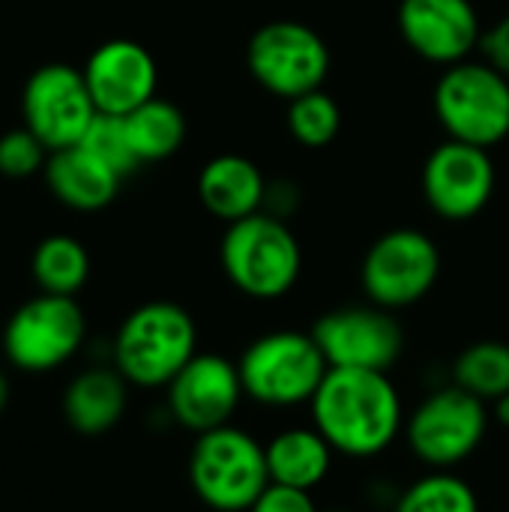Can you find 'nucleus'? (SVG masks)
<instances>
[{
    "mask_svg": "<svg viewBox=\"0 0 509 512\" xmlns=\"http://www.w3.org/2000/svg\"><path fill=\"white\" fill-rule=\"evenodd\" d=\"M309 411L312 426L348 459H375L405 432V405L387 372L330 369Z\"/></svg>",
    "mask_w": 509,
    "mask_h": 512,
    "instance_id": "nucleus-1",
    "label": "nucleus"
},
{
    "mask_svg": "<svg viewBox=\"0 0 509 512\" xmlns=\"http://www.w3.org/2000/svg\"><path fill=\"white\" fill-rule=\"evenodd\" d=\"M198 354L195 318L171 300H150L132 309L108 348V363L141 390H165Z\"/></svg>",
    "mask_w": 509,
    "mask_h": 512,
    "instance_id": "nucleus-2",
    "label": "nucleus"
},
{
    "mask_svg": "<svg viewBox=\"0 0 509 512\" xmlns=\"http://www.w3.org/2000/svg\"><path fill=\"white\" fill-rule=\"evenodd\" d=\"M228 282L252 300L285 297L303 270V252L282 216L261 210L231 222L219 243Z\"/></svg>",
    "mask_w": 509,
    "mask_h": 512,
    "instance_id": "nucleus-3",
    "label": "nucleus"
},
{
    "mask_svg": "<svg viewBox=\"0 0 509 512\" xmlns=\"http://www.w3.org/2000/svg\"><path fill=\"white\" fill-rule=\"evenodd\" d=\"M189 486L213 512H249L270 486L267 447L234 423L195 435Z\"/></svg>",
    "mask_w": 509,
    "mask_h": 512,
    "instance_id": "nucleus-4",
    "label": "nucleus"
},
{
    "mask_svg": "<svg viewBox=\"0 0 509 512\" xmlns=\"http://www.w3.org/2000/svg\"><path fill=\"white\" fill-rule=\"evenodd\" d=\"M237 369L246 399L264 408H297L315 399L330 363L312 333L273 330L243 348Z\"/></svg>",
    "mask_w": 509,
    "mask_h": 512,
    "instance_id": "nucleus-5",
    "label": "nucleus"
},
{
    "mask_svg": "<svg viewBox=\"0 0 509 512\" xmlns=\"http://www.w3.org/2000/svg\"><path fill=\"white\" fill-rule=\"evenodd\" d=\"M87 345V315L75 297L36 294L3 324L0 351L21 375H48L72 363Z\"/></svg>",
    "mask_w": 509,
    "mask_h": 512,
    "instance_id": "nucleus-6",
    "label": "nucleus"
},
{
    "mask_svg": "<svg viewBox=\"0 0 509 512\" xmlns=\"http://www.w3.org/2000/svg\"><path fill=\"white\" fill-rule=\"evenodd\" d=\"M435 114L447 138L492 150L509 138V78L486 60L447 66L435 84Z\"/></svg>",
    "mask_w": 509,
    "mask_h": 512,
    "instance_id": "nucleus-7",
    "label": "nucleus"
},
{
    "mask_svg": "<svg viewBox=\"0 0 509 512\" xmlns=\"http://www.w3.org/2000/svg\"><path fill=\"white\" fill-rule=\"evenodd\" d=\"M492 411L468 390L447 384L432 390L405 420L411 453L432 471H453L468 462L486 441Z\"/></svg>",
    "mask_w": 509,
    "mask_h": 512,
    "instance_id": "nucleus-8",
    "label": "nucleus"
},
{
    "mask_svg": "<svg viewBox=\"0 0 509 512\" xmlns=\"http://www.w3.org/2000/svg\"><path fill=\"white\" fill-rule=\"evenodd\" d=\"M252 78L279 99H297L324 87L330 72V48L321 33L303 21L261 24L246 45Z\"/></svg>",
    "mask_w": 509,
    "mask_h": 512,
    "instance_id": "nucleus-9",
    "label": "nucleus"
},
{
    "mask_svg": "<svg viewBox=\"0 0 509 512\" xmlns=\"http://www.w3.org/2000/svg\"><path fill=\"white\" fill-rule=\"evenodd\" d=\"M441 276V249L420 228H393L381 234L360 267L369 303L399 312L420 303Z\"/></svg>",
    "mask_w": 509,
    "mask_h": 512,
    "instance_id": "nucleus-10",
    "label": "nucleus"
},
{
    "mask_svg": "<svg viewBox=\"0 0 509 512\" xmlns=\"http://www.w3.org/2000/svg\"><path fill=\"white\" fill-rule=\"evenodd\" d=\"M96 114L84 72L69 63L39 66L21 90L24 126L48 147V153L81 144Z\"/></svg>",
    "mask_w": 509,
    "mask_h": 512,
    "instance_id": "nucleus-11",
    "label": "nucleus"
},
{
    "mask_svg": "<svg viewBox=\"0 0 509 512\" xmlns=\"http://www.w3.org/2000/svg\"><path fill=\"white\" fill-rule=\"evenodd\" d=\"M309 333L330 369L390 372L405 348L402 324L390 309H381L375 303L333 309L321 315Z\"/></svg>",
    "mask_w": 509,
    "mask_h": 512,
    "instance_id": "nucleus-12",
    "label": "nucleus"
},
{
    "mask_svg": "<svg viewBox=\"0 0 509 512\" xmlns=\"http://www.w3.org/2000/svg\"><path fill=\"white\" fill-rule=\"evenodd\" d=\"M243 399L246 393L237 363L204 351H198L165 387L168 417L192 435L228 426Z\"/></svg>",
    "mask_w": 509,
    "mask_h": 512,
    "instance_id": "nucleus-13",
    "label": "nucleus"
},
{
    "mask_svg": "<svg viewBox=\"0 0 509 512\" xmlns=\"http://www.w3.org/2000/svg\"><path fill=\"white\" fill-rule=\"evenodd\" d=\"M426 204L447 222H465L486 210L495 195V162L486 147L447 138L423 165Z\"/></svg>",
    "mask_w": 509,
    "mask_h": 512,
    "instance_id": "nucleus-14",
    "label": "nucleus"
},
{
    "mask_svg": "<svg viewBox=\"0 0 509 512\" xmlns=\"http://www.w3.org/2000/svg\"><path fill=\"white\" fill-rule=\"evenodd\" d=\"M396 21L405 45L444 69L471 60L483 42V24L471 0H402Z\"/></svg>",
    "mask_w": 509,
    "mask_h": 512,
    "instance_id": "nucleus-15",
    "label": "nucleus"
},
{
    "mask_svg": "<svg viewBox=\"0 0 509 512\" xmlns=\"http://www.w3.org/2000/svg\"><path fill=\"white\" fill-rule=\"evenodd\" d=\"M99 114L126 117L156 96L159 66L135 39H108L81 66Z\"/></svg>",
    "mask_w": 509,
    "mask_h": 512,
    "instance_id": "nucleus-16",
    "label": "nucleus"
},
{
    "mask_svg": "<svg viewBox=\"0 0 509 512\" xmlns=\"http://www.w3.org/2000/svg\"><path fill=\"white\" fill-rule=\"evenodd\" d=\"M129 381L111 363H93L69 378L60 396L63 420L84 438H99L120 426L129 408Z\"/></svg>",
    "mask_w": 509,
    "mask_h": 512,
    "instance_id": "nucleus-17",
    "label": "nucleus"
},
{
    "mask_svg": "<svg viewBox=\"0 0 509 512\" xmlns=\"http://www.w3.org/2000/svg\"><path fill=\"white\" fill-rule=\"evenodd\" d=\"M267 189L270 186L261 168L240 153L213 156L198 174V198L204 210L225 225L261 213L267 204Z\"/></svg>",
    "mask_w": 509,
    "mask_h": 512,
    "instance_id": "nucleus-18",
    "label": "nucleus"
},
{
    "mask_svg": "<svg viewBox=\"0 0 509 512\" xmlns=\"http://www.w3.org/2000/svg\"><path fill=\"white\" fill-rule=\"evenodd\" d=\"M42 177L54 201L78 213L105 210L117 198L120 183H123L120 174H114L105 162H99L81 144L54 150L45 162Z\"/></svg>",
    "mask_w": 509,
    "mask_h": 512,
    "instance_id": "nucleus-19",
    "label": "nucleus"
},
{
    "mask_svg": "<svg viewBox=\"0 0 509 512\" xmlns=\"http://www.w3.org/2000/svg\"><path fill=\"white\" fill-rule=\"evenodd\" d=\"M264 447H267L270 483L303 489V492H315L327 480L336 456V450L315 426L285 429L273 435Z\"/></svg>",
    "mask_w": 509,
    "mask_h": 512,
    "instance_id": "nucleus-20",
    "label": "nucleus"
},
{
    "mask_svg": "<svg viewBox=\"0 0 509 512\" xmlns=\"http://www.w3.org/2000/svg\"><path fill=\"white\" fill-rule=\"evenodd\" d=\"M30 276L42 294L78 297L90 279V252L72 234H51L30 255Z\"/></svg>",
    "mask_w": 509,
    "mask_h": 512,
    "instance_id": "nucleus-21",
    "label": "nucleus"
},
{
    "mask_svg": "<svg viewBox=\"0 0 509 512\" xmlns=\"http://www.w3.org/2000/svg\"><path fill=\"white\" fill-rule=\"evenodd\" d=\"M123 120H126V129H129V138L141 165L174 156L186 141V117L168 99L153 96L150 102H144Z\"/></svg>",
    "mask_w": 509,
    "mask_h": 512,
    "instance_id": "nucleus-22",
    "label": "nucleus"
},
{
    "mask_svg": "<svg viewBox=\"0 0 509 512\" xmlns=\"http://www.w3.org/2000/svg\"><path fill=\"white\" fill-rule=\"evenodd\" d=\"M453 384L471 396L492 405L509 393V345L498 339H483L468 345L453 360Z\"/></svg>",
    "mask_w": 509,
    "mask_h": 512,
    "instance_id": "nucleus-23",
    "label": "nucleus"
},
{
    "mask_svg": "<svg viewBox=\"0 0 509 512\" xmlns=\"http://www.w3.org/2000/svg\"><path fill=\"white\" fill-rule=\"evenodd\" d=\"M393 512H480V498L459 474L429 471L396 495Z\"/></svg>",
    "mask_w": 509,
    "mask_h": 512,
    "instance_id": "nucleus-24",
    "label": "nucleus"
},
{
    "mask_svg": "<svg viewBox=\"0 0 509 512\" xmlns=\"http://www.w3.org/2000/svg\"><path fill=\"white\" fill-rule=\"evenodd\" d=\"M339 129H342V108L324 87L288 102V132L294 135L297 144L309 150H321L336 141Z\"/></svg>",
    "mask_w": 509,
    "mask_h": 512,
    "instance_id": "nucleus-25",
    "label": "nucleus"
},
{
    "mask_svg": "<svg viewBox=\"0 0 509 512\" xmlns=\"http://www.w3.org/2000/svg\"><path fill=\"white\" fill-rule=\"evenodd\" d=\"M81 147H87L99 162H105L123 180L141 168V159L135 156V147H132V138H129V129H126L123 117L96 114L87 135L81 138Z\"/></svg>",
    "mask_w": 509,
    "mask_h": 512,
    "instance_id": "nucleus-26",
    "label": "nucleus"
},
{
    "mask_svg": "<svg viewBox=\"0 0 509 512\" xmlns=\"http://www.w3.org/2000/svg\"><path fill=\"white\" fill-rule=\"evenodd\" d=\"M48 156V147L27 126L0 135V177L6 180H27L45 171Z\"/></svg>",
    "mask_w": 509,
    "mask_h": 512,
    "instance_id": "nucleus-27",
    "label": "nucleus"
},
{
    "mask_svg": "<svg viewBox=\"0 0 509 512\" xmlns=\"http://www.w3.org/2000/svg\"><path fill=\"white\" fill-rule=\"evenodd\" d=\"M249 512H321L312 492H303V489H291V486H279V483H270L261 498L252 504Z\"/></svg>",
    "mask_w": 509,
    "mask_h": 512,
    "instance_id": "nucleus-28",
    "label": "nucleus"
},
{
    "mask_svg": "<svg viewBox=\"0 0 509 512\" xmlns=\"http://www.w3.org/2000/svg\"><path fill=\"white\" fill-rule=\"evenodd\" d=\"M480 51L486 63H492L498 72H504L509 78V12L504 18H498L489 30H483Z\"/></svg>",
    "mask_w": 509,
    "mask_h": 512,
    "instance_id": "nucleus-29",
    "label": "nucleus"
},
{
    "mask_svg": "<svg viewBox=\"0 0 509 512\" xmlns=\"http://www.w3.org/2000/svg\"><path fill=\"white\" fill-rule=\"evenodd\" d=\"M492 417H495V423H498V426L509 429V393L492 402Z\"/></svg>",
    "mask_w": 509,
    "mask_h": 512,
    "instance_id": "nucleus-30",
    "label": "nucleus"
},
{
    "mask_svg": "<svg viewBox=\"0 0 509 512\" xmlns=\"http://www.w3.org/2000/svg\"><path fill=\"white\" fill-rule=\"evenodd\" d=\"M9 396H12V390H9V378H6V372L0 369V417H3V411L9 408Z\"/></svg>",
    "mask_w": 509,
    "mask_h": 512,
    "instance_id": "nucleus-31",
    "label": "nucleus"
},
{
    "mask_svg": "<svg viewBox=\"0 0 509 512\" xmlns=\"http://www.w3.org/2000/svg\"><path fill=\"white\" fill-rule=\"evenodd\" d=\"M327 512H354V510H345V507H333V510H327Z\"/></svg>",
    "mask_w": 509,
    "mask_h": 512,
    "instance_id": "nucleus-32",
    "label": "nucleus"
}]
</instances>
